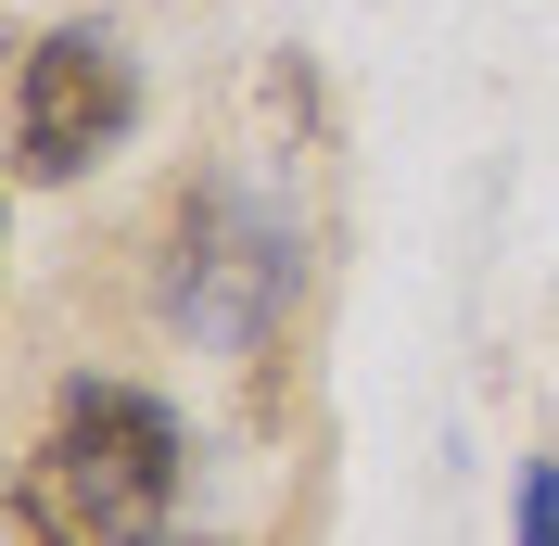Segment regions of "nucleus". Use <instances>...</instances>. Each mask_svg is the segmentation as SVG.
Masks as SVG:
<instances>
[{
    "label": "nucleus",
    "mask_w": 559,
    "mask_h": 546,
    "mask_svg": "<svg viewBox=\"0 0 559 546\" xmlns=\"http://www.w3.org/2000/svg\"><path fill=\"white\" fill-rule=\"evenodd\" d=\"M178 483H191V444H178L166 394H140V381H64L51 444L26 471V509H51L76 546H166L178 534Z\"/></svg>",
    "instance_id": "1"
},
{
    "label": "nucleus",
    "mask_w": 559,
    "mask_h": 546,
    "mask_svg": "<svg viewBox=\"0 0 559 546\" xmlns=\"http://www.w3.org/2000/svg\"><path fill=\"white\" fill-rule=\"evenodd\" d=\"M522 546H559V471H547V458L522 471Z\"/></svg>",
    "instance_id": "4"
},
{
    "label": "nucleus",
    "mask_w": 559,
    "mask_h": 546,
    "mask_svg": "<svg viewBox=\"0 0 559 546\" xmlns=\"http://www.w3.org/2000/svg\"><path fill=\"white\" fill-rule=\"evenodd\" d=\"M140 140V51L115 26H51L13 76V178L64 191V178L115 166Z\"/></svg>",
    "instance_id": "3"
},
{
    "label": "nucleus",
    "mask_w": 559,
    "mask_h": 546,
    "mask_svg": "<svg viewBox=\"0 0 559 546\" xmlns=\"http://www.w3.org/2000/svg\"><path fill=\"white\" fill-rule=\"evenodd\" d=\"M306 293V241L267 191L242 178H191L166 204V254H153V306H166L178 343H204V356H254V343L293 318Z\"/></svg>",
    "instance_id": "2"
}]
</instances>
